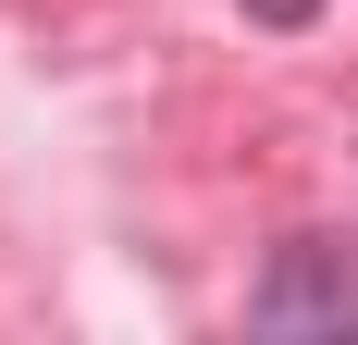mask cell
<instances>
[{
  "mask_svg": "<svg viewBox=\"0 0 358 345\" xmlns=\"http://www.w3.org/2000/svg\"><path fill=\"white\" fill-rule=\"evenodd\" d=\"M259 25H309V13H322V0H248Z\"/></svg>",
  "mask_w": 358,
  "mask_h": 345,
  "instance_id": "7a4b0ae2",
  "label": "cell"
},
{
  "mask_svg": "<svg viewBox=\"0 0 358 345\" xmlns=\"http://www.w3.org/2000/svg\"><path fill=\"white\" fill-rule=\"evenodd\" d=\"M248 321H259V333H358V259L322 247V235H296L285 259L259 272Z\"/></svg>",
  "mask_w": 358,
  "mask_h": 345,
  "instance_id": "6da1fadb",
  "label": "cell"
}]
</instances>
